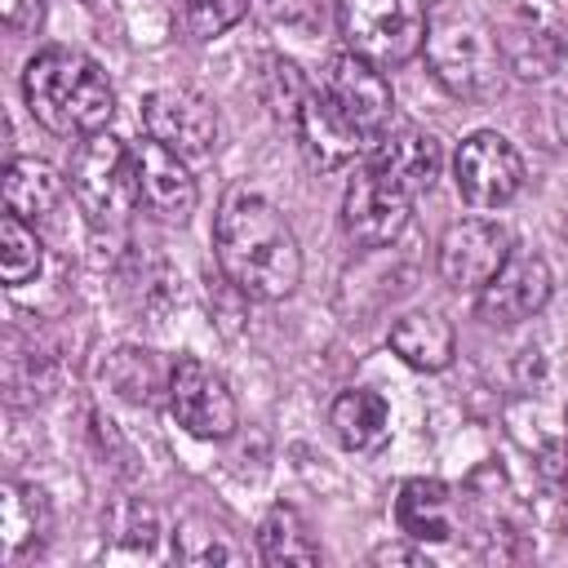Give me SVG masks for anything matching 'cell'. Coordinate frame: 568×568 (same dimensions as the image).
Segmentation results:
<instances>
[{
	"label": "cell",
	"instance_id": "6da1fadb",
	"mask_svg": "<svg viewBox=\"0 0 568 568\" xmlns=\"http://www.w3.org/2000/svg\"><path fill=\"white\" fill-rule=\"evenodd\" d=\"M213 257L253 302H284L302 284V248L288 217L248 186L226 191L213 217Z\"/></svg>",
	"mask_w": 568,
	"mask_h": 568
},
{
	"label": "cell",
	"instance_id": "7a4b0ae2",
	"mask_svg": "<svg viewBox=\"0 0 568 568\" xmlns=\"http://www.w3.org/2000/svg\"><path fill=\"white\" fill-rule=\"evenodd\" d=\"M22 98H27V111L49 133H62V138L98 133L115 115V89L106 71L89 53L67 44H49L27 62Z\"/></svg>",
	"mask_w": 568,
	"mask_h": 568
},
{
	"label": "cell",
	"instance_id": "3957f363",
	"mask_svg": "<svg viewBox=\"0 0 568 568\" xmlns=\"http://www.w3.org/2000/svg\"><path fill=\"white\" fill-rule=\"evenodd\" d=\"M422 53H426V67L430 75L453 93V98H488L497 93V80H501V44H497V31L475 13L466 9L462 0H439L430 13H426V40H422Z\"/></svg>",
	"mask_w": 568,
	"mask_h": 568
},
{
	"label": "cell",
	"instance_id": "277c9868",
	"mask_svg": "<svg viewBox=\"0 0 568 568\" xmlns=\"http://www.w3.org/2000/svg\"><path fill=\"white\" fill-rule=\"evenodd\" d=\"M67 182L75 204L89 213V222L98 226H120L138 204H142V186H138V151H129L115 133L98 129L84 133L71 151L67 164Z\"/></svg>",
	"mask_w": 568,
	"mask_h": 568
},
{
	"label": "cell",
	"instance_id": "5b68a950",
	"mask_svg": "<svg viewBox=\"0 0 568 568\" xmlns=\"http://www.w3.org/2000/svg\"><path fill=\"white\" fill-rule=\"evenodd\" d=\"M342 40L382 71L404 67L422 53L426 9L422 0H342Z\"/></svg>",
	"mask_w": 568,
	"mask_h": 568
},
{
	"label": "cell",
	"instance_id": "8992f818",
	"mask_svg": "<svg viewBox=\"0 0 568 568\" xmlns=\"http://www.w3.org/2000/svg\"><path fill=\"white\" fill-rule=\"evenodd\" d=\"M164 395H169L173 422L195 439H226L240 426V408H235V395H231L226 377L213 364L195 359V355H182L169 368Z\"/></svg>",
	"mask_w": 568,
	"mask_h": 568
},
{
	"label": "cell",
	"instance_id": "52a82bcc",
	"mask_svg": "<svg viewBox=\"0 0 568 568\" xmlns=\"http://www.w3.org/2000/svg\"><path fill=\"white\" fill-rule=\"evenodd\" d=\"M142 129L160 146L178 151L182 160H204L222 138V115L204 93L186 84H169L142 98Z\"/></svg>",
	"mask_w": 568,
	"mask_h": 568
},
{
	"label": "cell",
	"instance_id": "ba28073f",
	"mask_svg": "<svg viewBox=\"0 0 568 568\" xmlns=\"http://www.w3.org/2000/svg\"><path fill=\"white\" fill-rule=\"evenodd\" d=\"M453 182L470 209H501L524 186V160L506 133L475 129L470 138H462L453 155Z\"/></svg>",
	"mask_w": 568,
	"mask_h": 568
},
{
	"label": "cell",
	"instance_id": "9c48e42d",
	"mask_svg": "<svg viewBox=\"0 0 568 568\" xmlns=\"http://www.w3.org/2000/svg\"><path fill=\"white\" fill-rule=\"evenodd\" d=\"M320 89L364 133V142H373L382 129L395 124V93H390L386 71L373 67V62H364L351 49L337 53V58H328V67L320 75Z\"/></svg>",
	"mask_w": 568,
	"mask_h": 568
},
{
	"label": "cell",
	"instance_id": "30bf717a",
	"mask_svg": "<svg viewBox=\"0 0 568 568\" xmlns=\"http://www.w3.org/2000/svg\"><path fill=\"white\" fill-rule=\"evenodd\" d=\"M515 253V240L493 217H462L439 235V275L457 293H479Z\"/></svg>",
	"mask_w": 568,
	"mask_h": 568
},
{
	"label": "cell",
	"instance_id": "8fae6325",
	"mask_svg": "<svg viewBox=\"0 0 568 568\" xmlns=\"http://www.w3.org/2000/svg\"><path fill=\"white\" fill-rule=\"evenodd\" d=\"M413 217V195L399 191L395 182H386L373 169H359L342 195V231L359 244V248H386L404 235Z\"/></svg>",
	"mask_w": 568,
	"mask_h": 568
},
{
	"label": "cell",
	"instance_id": "7c38bea8",
	"mask_svg": "<svg viewBox=\"0 0 568 568\" xmlns=\"http://www.w3.org/2000/svg\"><path fill=\"white\" fill-rule=\"evenodd\" d=\"M550 266L541 253H510L506 266L479 288V320L493 328H515L550 302Z\"/></svg>",
	"mask_w": 568,
	"mask_h": 568
},
{
	"label": "cell",
	"instance_id": "4fadbf2b",
	"mask_svg": "<svg viewBox=\"0 0 568 568\" xmlns=\"http://www.w3.org/2000/svg\"><path fill=\"white\" fill-rule=\"evenodd\" d=\"M364 169L382 173L386 182H395V186L408 191V195H422V191L435 186V178H439V169H444V151H439V138H435V133L395 120L390 129H382V133L368 142Z\"/></svg>",
	"mask_w": 568,
	"mask_h": 568
},
{
	"label": "cell",
	"instance_id": "5bb4252c",
	"mask_svg": "<svg viewBox=\"0 0 568 568\" xmlns=\"http://www.w3.org/2000/svg\"><path fill=\"white\" fill-rule=\"evenodd\" d=\"M293 133H297V142H302V151L315 169H342V164H351L355 155L368 151L364 133L324 98L320 84L311 89V98L293 115Z\"/></svg>",
	"mask_w": 568,
	"mask_h": 568
},
{
	"label": "cell",
	"instance_id": "9a60e30c",
	"mask_svg": "<svg viewBox=\"0 0 568 568\" xmlns=\"http://www.w3.org/2000/svg\"><path fill=\"white\" fill-rule=\"evenodd\" d=\"M138 186H142V204L160 222H186L200 204V191H195L186 160L178 151L160 146L155 138H146L138 146Z\"/></svg>",
	"mask_w": 568,
	"mask_h": 568
},
{
	"label": "cell",
	"instance_id": "2e32d148",
	"mask_svg": "<svg viewBox=\"0 0 568 568\" xmlns=\"http://www.w3.org/2000/svg\"><path fill=\"white\" fill-rule=\"evenodd\" d=\"M49 528H53L49 497L36 484L9 479L0 488V564H22L27 555H36L49 541Z\"/></svg>",
	"mask_w": 568,
	"mask_h": 568
},
{
	"label": "cell",
	"instance_id": "e0dca14e",
	"mask_svg": "<svg viewBox=\"0 0 568 568\" xmlns=\"http://www.w3.org/2000/svg\"><path fill=\"white\" fill-rule=\"evenodd\" d=\"M395 524L408 541H453L457 532V497L444 479L413 475L399 484L395 497Z\"/></svg>",
	"mask_w": 568,
	"mask_h": 568
},
{
	"label": "cell",
	"instance_id": "ac0fdd59",
	"mask_svg": "<svg viewBox=\"0 0 568 568\" xmlns=\"http://www.w3.org/2000/svg\"><path fill=\"white\" fill-rule=\"evenodd\" d=\"M390 351L417 373H444L457 355V333L439 311H404L390 324Z\"/></svg>",
	"mask_w": 568,
	"mask_h": 568
},
{
	"label": "cell",
	"instance_id": "d6986e66",
	"mask_svg": "<svg viewBox=\"0 0 568 568\" xmlns=\"http://www.w3.org/2000/svg\"><path fill=\"white\" fill-rule=\"evenodd\" d=\"M328 426L346 453H377L390 439V404L368 386H351L333 399Z\"/></svg>",
	"mask_w": 568,
	"mask_h": 568
},
{
	"label": "cell",
	"instance_id": "ffe728a7",
	"mask_svg": "<svg viewBox=\"0 0 568 568\" xmlns=\"http://www.w3.org/2000/svg\"><path fill=\"white\" fill-rule=\"evenodd\" d=\"M67 178L49 164V160H36V155H13L4 164V178H0V191H4V209L27 217V222H40L49 217L62 195H67Z\"/></svg>",
	"mask_w": 568,
	"mask_h": 568
},
{
	"label": "cell",
	"instance_id": "44dd1931",
	"mask_svg": "<svg viewBox=\"0 0 568 568\" xmlns=\"http://www.w3.org/2000/svg\"><path fill=\"white\" fill-rule=\"evenodd\" d=\"M497 44H501V62L524 75V80H546L555 75V67L564 62L568 53V36H559L550 22L541 18H515L506 31H497Z\"/></svg>",
	"mask_w": 568,
	"mask_h": 568
},
{
	"label": "cell",
	"instance_id": "7402d4cb",
	"mask_svg": "<svg viewBox=\"0 0 568 568\" xmlns=\"http://www.w3.org/2000/svg\"><path fill=\"white\" fill-rule=\"evenodd\" d=\"M257 555L262 564H320L324 550L306 524V515L288 501H275L257 524Z\"/></svg>",
	"mask_w": 568,
	"mask_h": 568
},
{
	"label": "cell",
	"instance_id": "603a6c76",
	"mask_svg": "<svg viewBox=\"0 0 568 568\" xmlns=\"http://www.w3.org/2000/svg\"><path fill=\"white\" fill-rule=\"evenodd\" d=\"M40 266H44L40 235L27 226V217H18V213L4 209V217H0V280L9 288H18L31 275H40Z\"/></svg>",
	"mask_w": 568,
	"mask_h": 568
},
{
	"label": "cell",
	"instance_id": "cb8c5ba5",
	"mask_svg": "<svg viewBox=\"0 0 568 568\" xmlns=\"http://www.w3.org/2000/svg\"><path fill=\"white\" fill-rule=\"evenodd\" d=\"M173 559L178 564H235L244 550L231 541V532L204 524V519H182L173 528Z\"/></svg>",
	"mask_w": 568,
	"mask_h": 568
},
{
	"label": "cell",
	"instance_id": "d4e9b609",
	"mask_svg": "<svg viewBox=\"0 0 568 568\" xmlns=\"http://www.w3.org/2000/svg\"><path fill=\"white\" fill-rule=\"evenodd\" d=\"M262 98H266V106L284 120V124H293V115L302 111V102L311 98V80L288 62V58H280V53H266L262 58Z\"/></svg>",
	"mask_w": 568,
	"mask_h": 568
},
{
	"label": "cell",
	"instance_id": "484cf974",
	"mask_svg": "<svg viewBox=\"0 0 568 568\" xmlns=\"http://www.w3.org/2000/svg\"><path fill=\"white\" fill-rule=\"evenodd\" d=\"M248 4L253 0H186V27L195 40H217L248 13Z\"/></svg>",
	"mask_w": 568,
	"mask_h": 568
},
{
	"label": "cell",
	"instance_id": "4316f807",
	"mask_svg": "<svg viewBox=\"0 0 568 568\" xmlns=\"http://www.w3.org/2000/svg\"><path fill=\"white\" fill-rule=\"evenodd\" d=\"M0 13H4V27L13 36H27V31H40L44 0H0Z\"/></svg>",
	"mask_w": 568,
	"mask_h": 568
},
{
	"label": "cell",
	"instance_id": "83f0119b",
	"mask_svg": "<svg viewBox=\"0 0 568 568\" xmlns=\"http://www.w3.org/2000/svg\"><path fill=\"white\" fill-rule=\"evenodd\" d=\"M262 4L275 22H288V27H306L315 18V0H262Z\"/></svg>",
	"mask_w": 568,
	"mask_h": 568
},
{
	"label": "cell",
	"instance_id": "f1b7e54d",
	"mask_svg": "<svg viewBox=\"0 0 568 568\" xmlns=\"http://www.w3.org/2000/svg\"><path fill=\"white\" fill-rule=\"evenodd\" d=\"M373 559L377 564H386V559L390 564H422V550H413V546H377Z\"/></svg>",
	"mask_w": 568,
	"mask_h": 568
},
{
	"label": "cell",
	"instance_id": "f546056e",
	"mask_svg": "<svg viewBox=\"0 0 568 568\" xmlns=\"http://www.w3.org/2000/svg\"><path fill=\"white\" fill-rule=\"evenodd\" d=\"M564 448H568V408H564Z\"/></svg>",
	"mask_w": 568,
	"mask_h": 568
}]
</instances>
